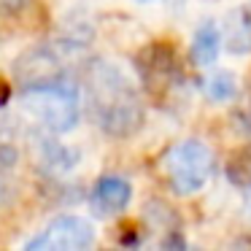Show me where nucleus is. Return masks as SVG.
I'll use <instances>...</instances> for the list:
<instances>
[{"instance_id":"1","label":"nucleus","mask_w":251,"mask_h":251,"mask_svg":"<svg viewBox=\"0 0 251 251\" xmlns=\"http://www.w3.org/2000/svg\"><path fill=\"white\" fill-rule=\"evenodd\" d=\"M92 116L111 135H130L141 125V100L130 78L111 62L92 65L87 78Z\"/></svg>"},{"instance_id":"2","label":"nucleus","mask_w":251,"mask_h":251,"mask_svg":"<svg viewBox=\"0 0 251 251\" xmlns=\"http://www.w3.org/2000/svg\"><path fill=\"white\" fill-rule=\"evenodd\" d=\"M22 108L46 135H65L81 119V95L68 78H46L25 89Z\"/></svg>"},{"instance_id":"3","label":"nucleus","mask_w":251,"mask_h":251,"mask_svg":"<svg viewBox=\"0 0 251 251\" xmlns=\"http://www.w3.org/2000/svg\"><path fill=\"white\" fill-rule=\"evenodd\" d=\"M162 168H165V176H168L170 189L181 197H192L211 181L213 151L205 141L189 138V141L173 143L168 149Z\"/></svg>"},{"instance_id":"4","label":"nucleus","mask_w":251,"mask_h":251,"mask_svg":"<svg viewBox=\"0 0 251 251\" xmlns=\"http://www.w3.org/2000/svg\"><path fill=\"white\" fill-rule=\"evenodd\" d=\"M98 232L95 224L76 213H60L54 216L38 235L25 240L27 251H84L95 243Z\"/></svg>"},{"instance_id":"5","label":"nucleus","mask_w":251,"mask_h":251,"mask_svg":"<svg viewBox=\"0 0 251 251\" xmlns=\"http://www.w3.org/2000/svg\"><path fill=\"white\" fill-rule=\"evenodd\" d=\"M132 200V184L122 176H103L95 181L89 202L100 216H116L122 213Z\"/></svg>"},{"instance_id":"6","label":"nucleus","mask_w":251,"mask_h":251,"mask_svg":"<svg viewBox=\"0 0 251 251\" xmlns=\"http://www.w3.org/2000/svg\"><path fill=\"white\" fill-rule=\"evenodd\" d=\"M224 46V33L219 27L216 19H205L197 25L195 35H192V46H189V57L197 68H211L219 60Z\"/></svg>"},{"instance_id":"7","label":"nucleus","mask_w":251,"mask_h":251,"mask_svg":"<svg viewBox=\"0 0 251 251\" xmlns=\"http://www.w3.org/2000/svg\"><path fill=\"white\" fill-rule=\"evenodd\" d=\"M224 49L232 54H246L251 51V11L238 8V11L227 14L224 19Z\"/></svg>"},{"instance_id":"8","label":"nucleus","mask_w":251,"mask_h":251,"mask_svg":"<svg viewBox=\"0 0 251 251\" xmlns=\"http://www.w3.org/2000/svg\"><path fill=\"white\" fill-rule=\"evenodd\" d=\"M19 181V151L11 143L0 146V202L8 197V192L17 189Z\"/></svg>"},{"instance_id":"9","label":"nucleus","mask_w":251,"mask_h":251,"mask_svg":"<svg viewBox=\"0 0 251 251\" xmlns=\"http://www.w3.org/2000/svg\"><path fill=\"white\" fill-rule=\"evenodd\" d=\"M202 89H205V95L213 103H227V100H232L238 95V81H235V76L229 71H216L205 78Z\"/></svg>"},{"instance_id":"10","label":"nucleus","mask_w":251,"mask_h":251,"mask_svg":"<svg viewBox=\"0 0 251 251\" xmlns=\"http://www.w3.org/2000/svg\"><path fill=\"white\" fill-rule=\"evenodd\" d=\"M141 3H149V0H141Z\"/></svg>"}]
</instances>
